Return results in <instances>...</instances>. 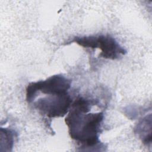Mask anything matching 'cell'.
I'll return each mask as SVG.
<instances>
[{"label":"cell","instance_id":"obj_6","mask_svg":"<svg viewBox=\"0 0 152 152\" xmlns=\"http://www.w3.org/2000/svg\"><path fill=\"white\" fill-rule=\"evenodd\" d=\"M1 138H4L1 140V142H4V145L2 147H5V151H11L14 144V134L13 132L7 128H1Z\"/></svg>","mask_w":152,"mask_h":152},{"label":"cell","instance_id":"obj_1","mask_svg":"<svg viewBox=\"0 0 152 152\" xmlns=\"http://www.w3.org/2000/svg\"><path fill=\"white\" fill-rule=\"evenodd\" d=\"M91 102L81 97L71 104L65 121L71 138L84 147H93L100 143L98 133L103 119L102 112L88 113Z\"/></svg>","mask_w":152,"mask_h":152},{"label":"cell","instance_id":"obj_3","mask_svg":"<svg viewBox=\"0 0 152 152\" xmlns=\"http://www.w3.org/2000/svg\"><path fill=\"white\" fill-rule=\"evenodd\" d=\"M72 99L68 93L48 95L34 102V107L42 114L49 118L62 117L71 106Z\"/></svg>","mask_w":152,"mask_h":152},{"label":"cell","instance_id":"obj_4","mask_svg":"<svg viewBox=\"0 0 152 152\" xmlns=\"http://www.w3.org/2000/svg\"><path fill=\"white\" fill-rule=\"evenodd\" d=\"M96 48H99L102 51L100 57L107 59H118L121 55L126 53V50L110 35L102 34L96 36L94 49Z\"/></svg>","mask_w":152,"mask_h":152},{"label":"cell","instance_id":"obj_5","mask_svg":"<svg viewBox=\"0 0 152 152\" xmlns=\"http://www.w3.org/2000/svg\"><path fill=\"white\" fill-rule=\"evenodd\" d=\"M147 116H146L142 121H141L137 128V134L139 135L143 143L145 144H150L151 142V134L147 133Z\"/></svg>","mask_w":152,"mask_h":152},{"label":"cell","instance_id":"obj_2","mask_svg":"<svg viewBox=\"0 0 152 152\" xmlns=\"http://www.w3.org/2000/svg\"><path fill=\"white\" fill-rule=\"evenodd\" d=\"M71 84L70 80L61 74L50 76L45 80L31 82L26 88V100L30 103L39 92L47 95L66 93Z\"/></svg>","mask_w":152,"mask_h":152}]
</instances>
